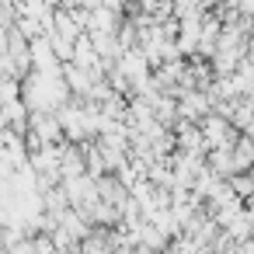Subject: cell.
I'll return each mask as SVG.
<instances>
[{"instance_id":"obj_12","label":"cell","mask_w":254,"mask_h":254,"mask_svg":"<svg viewBox=\"0 0 254 254\" xmlns=\"http://www.w3.org/2000/svg\"><path fill=\"white\" fill-rule=\"evenodd\" d=\"M49 237H53V247H56V251H77V247H80V240H77V237H70L63 226L49 230Z\"/></svg>"},{"instance_id":"obj_7","label":"cell","mask_w":254,"mask_h":254,"mask_svg":"<svg viewBox=\"0 0 254 254\" xmlns=\"http://www.w3.org/2000/svg\"><path fill=\"white\" fill-rule=\"evenodd\" d=\"M87 35H91V46L101 60H119L122 56V46H119L115 32H87Z\"/></svg>"},{"instance_id":"obj_15","label":"cell","mask_w":254,"mask_h":254,"mask_svg":"<svg viewBox=\"0 0 254 254\" xmlns=\"http://www.w3.org/2000/svg\"><path fill=\"white\" fill-rule=\"evenodd\" d=\"M80 7H87V11L91 7H101V0H80Z\"/></svg>"},{"instance_id":"obj_1","label":"cell","mask_w":254,"mask_h":254,"mask_svg":"<svg viewBox=\"0 0 254 254\" xmlns=\"http://www.w3.org/2000/svg\"><path fill=\"white\" fill-rule=\"evenodd\" d=\"M198 129H202V139L209 143V146H233V139L240 136V129L226 119V115H219V112H205L202 119H198Z\"/></svg>"},{"instance_id":"obj_9","label":"cell","mask_w":254,"mask_h":254,"mask_svg":"<svg viewBox=\"0 0 254 254\" xmlns=\"http://www.w3.org/2000/svg\"><path fill=\"white\" fill-rule=\"evenodd\" d=\"M53 32H56V35H63L66 42H73V39L80 35V25L73 21V14H70V11L56 7V11H53Z\"/></svg>"},{"instance_id":"obj_2","label":"cell","mask_w":254,"mask_h":254,"mask_svg":"<svg viewBox=\"0 0 254 254\" xmlns=\"http://www.w3.org/2000/svg\"><path fill=\"white\" fill-rule=\"evenodd\" d=\"M28 132L39 136L42 143H60V139H66V136H63V122H60V115H56L53 108H35V112H28Z\"/></svg>"},{"instance_id":"obj_8","label":"cell","mask_w":254,"mask_h":254,"mask_svg":"<svg viewBox=\"0 0 254 254\" xmlns=\"http://www.w3.org/2000/svg\"><path fill=\"white\" fill-rule=\"evenodd\" d=\"M205 167L216 174V178H230L233 174V157L226 146H209L205 150Z\"/></svg>"},{"instance_id":"obj_16","label":"cell","mask_w":254,"mask_h":254,"mask_svg":"<svg viewBox=\"0 0 254 254\" xmlns=\"http://www.w3.org/2000/svg\"><path fill=\"white\" fill-rule=\"evenodd\" d=\"M251 39H254V18H251Z\"/></svg>"},{"instance_id":"obj_3","label":"cell","mask_w":254,"mask_h":254,"mask_svg":"<svg viewBox=\"0 0 254 254\" xmlns=\"http://www.w3.org/2000/svg\"><path fill=\"white\" fill-rule=\"evenodd\" d=\"M205 112H212V98H209L202 87H188V91L178 94V119L198 122Z\"/></svg>"},{"instance_id":"obj_11","label":"cell","mask_w":254,"mask_h":254,"mask_svg":"<svg viewBox=\"0 0 254 254\" xmlns=\"http://www.w3.org/2000/svg\"><path fill=\"white\" fill-rule=\"evenodd\" d=\"M46 39H49V46H53V53H56V60H60V63L73 60V42H66V39H63V35H56V32H46Z\"/></svg>"},{"instance_id":"obj_10","label":"cell","mask_w":254,"mask_h":254,"mask_svg":"<svg viewBox=\"0 0 254 254\" xmlns=\"http://www.w3.org/2000/svg\"><path fill=\"white\" fill-rule=\"evenodd\" d=\"M226 181H230V188H233V191H237L240 198L254 195V174H251V171H233V174H230Z\"/></svg>"},{"instance_id":"obj_14","label":"cell","mask_w":254,"mask_h":254,"mask_svg":"<svg viewBox=\"0 0 254 254\" xmlns=\"http://www.w3.org/2000/svg\"><path fill=\"white\" fill-rule=\"evenodd\" d=\"M244 132H247V136H251V139H254V115H251V119H247V126H244Z\"/></svg>"},{"instance_id":"obj_4","label":"cell","mask_w":254,"mask_h":254,"mask_svg":"<svg viewBox=\"0 0 254 254\" xmlns=\"http://www.w3.org/2000/svg\"><path fill=\"white\" fill-rule=\"evenodd\" d=\"M84 174V150L80 143H63V153H60V178H77Z\"/></svg>"},{"instance_id":"obj_5","label":"cell","mask_w":254,"mask_h":254,"mask_svg":"<svg viewBox=\"0 0 254 254\" xmlns=\"http://www.w3.org/2000/svg\"><path fill=\"white\" fill-rule=\"evenodd\" d=\"M119 21H122V14L101 4V7H91V18H87V28L84 32H115Z\"/></svg>"},{"instance_id":"obj_13","label":"cell","mask_w":254,"mask_h":254,"mask_svg":"<svg viewBox=\"0 0 254 254\" xmlns=\"http://www.w3.org/2000/svg\"><path fill=\"white\" fill-rule=\"evenodd\" d=\"M223 230H226L230 237H237V240H244V237L251 233V223H247V216H244V209H240V212H237V216H233V219H230V223H226Z\"/></svg>"},{"instance_id":"obj_6","label":"cell","mask_w":254,"mask_h":254,"mask_svg":"<svg viewBox=\"0 0 254 254\" xmlns=\"http://www.w3.org/2000/svg\"><path fill=\"white\" fill-rule=\"evenodd\" d=\"M153 119H157L164 129H171V126L178 122V98L167 94V91H160V94L153 98Z\"/></svg>"}]
</instances>
